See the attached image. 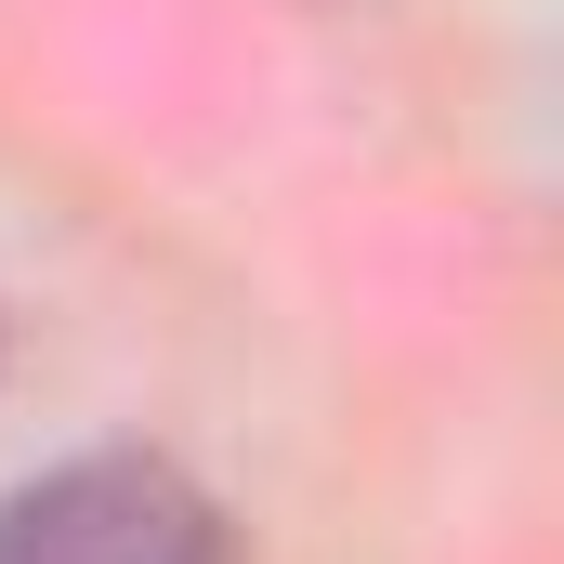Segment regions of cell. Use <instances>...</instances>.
Listing matches in <instances>:
<instances>
[{
  "mask_svg": "<svg viewBox=\"0 0 564 564\" xmlns=\"http://www.w3.org/2000/svg\"><path fill=\"white\" fill-rule=\"evenodd\" d=\"M0 564H237L224 512L171 459H66L0 512Z\"/></svg>",
  "mask_w": 564,
  "mask_h": 564,
  "instance_id": "cell-1",
  "label": "cell"
}]
</instances>
